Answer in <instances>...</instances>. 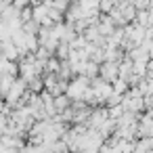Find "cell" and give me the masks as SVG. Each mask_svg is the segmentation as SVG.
Here are the masks:
<instances>
[{"instance_id":"cell-4","label":"cell","mask_w":153,"mask_h":153,"mask_svg":"<svg viewBox=\"0 0 153 153\" xmlns=\"http://www.w3.org/2000/svg\"><path fill=\"white\" fill-rule=\"evenodd\" d=\"M13 4L17 9H27V7H32V0H13Z\"/></svg>"},{"instance_id":"cell-1","label":"cell","mask_w":153,"mask_h":153,"mask_svg":"<svg viewBox=\"0 0 153 153\" xmlns=\"http://www.w3.org/2000/svg\"><path fill=\"white\" fill-rule=\"evenodd\" d=\"M99 76H101L105 82L113 84V82L120 78V63H115V61H105V63H101Z\"/></svg>"},{"instance_id":"cell-2","label":"cell","mask_w":153,"mask_h":153,"mask_svg":"<svg viewBox=\"0 0 153 153\" xmlns=\"http://www.w3.org/2000/svg\"><path fill=\"white\" fill-rule=\"evenodd\" d=\"M134 153H153V136H145L134 145Z\"/></svg>"},{"instance_id":"cell-3","label":"cell","mask_w":153,"mask_h":153,"mask_svg":"<svg viewBox=\"0 0 153 153\" xmlns=\"http://www.w3.org/2000/svg\"><path fill=\"white\" fill-rule=\"evenodd\" d=\"M11 7H13V0H0V17H2Z\"/></svg>"}]
</instances>
